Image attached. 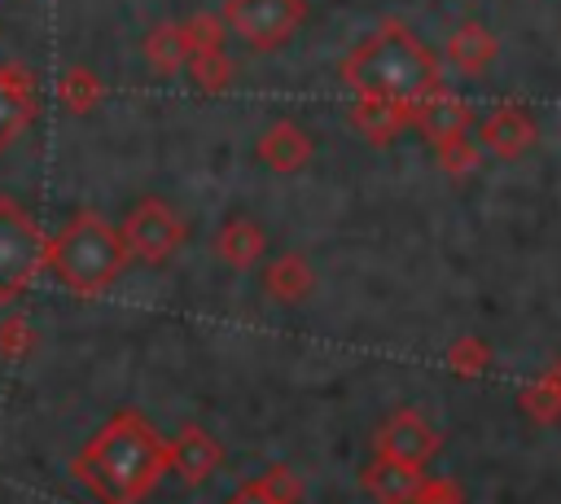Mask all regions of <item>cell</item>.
Here are the masks:
<instances>
[{
	"instance_id": "1",
	"label": "cell",
	"mask_w": 561,
	"mask_h": 504,
	"mask_svg": "<svg viewBox=\"0 0 561 504\" xmlns=\"http://www.w3.org/2000/svg\"><path fill=\"white\" fill-rule=\"evenodd\" d=\"M167 469L171 443L158 438V429L131 408L114 412L70 460L75 482H83L101 504H140Z\"/></svg>"
},
{
	"instance_id": "2",
	"label": "cell",
	"mask_w": 561,
	"mask_h": 504,
	"mask_svg": "<svg viewBox=\"0 0 561 504\" xmlns=\"http://www.w3.org/2000/svg\"><path fill=\"white\" fill-rule=\"evenodd\" d=\"M342 83L355 96L416 105L443 88V61L399 18H386L359 48L342 57Z\"/></svg>"
},
{
	"instance_id": "3",
	"label": "cell",
	"mask_w": 561,
	"mask_h": 504,
	"mask_svg": "<svg viewBox=\"0 0 561 504\" xmlns=\"http://www.w3.org/2000/svg\"><path fill=\"white\" fill-rule=\"evenodd\" d=\"M127 241H123V232L110 224V219H101L96 210H79V215H70L61 228H57V237L48 241V272L57 276V285H66L70 294H79V298H96V294H105L118 276H123V267H127Z\"/></svg>"
},
{
	"instance_id": "4",
	"label": "cell",
	"mask_w": 561,
	"mask_h": 504,
	"mask_svg": "<svg viewBox=\"0 0 561 504\" xmlns=\"http://www.w3.org/2000/svg\"><path fill=\"white\" fill-rule=\"evenodd\" d=\"M44 263H48V237L26 215V206L0 193V302L31 289Z\"/></svg>"
},
{
	"instance_id": "5",
	"label": "cell",
	"mask_w": 561,
	"mask_h": 504,
	"mask_svg": "<svg viewBox=\"0 0 561 504\" xmlns=\"http://www.w3.org/2000/svg\"><path fill=\"white\" fill-rule=\"evenodd\" d=\"M228 35L250 53H276L294 39V31L307 18V0H228L224 4Z\"/></svg>"
},
{
	"instance_id": "6",
	"label": "cell",
	"mask_w": 561,
	"mask_h": 504,
	"mask_svg": "<svg viewBox=\"0 0 561 504\" xmlns=\"http://www.w3.org/2000/svg\"><path fill=\"white\" fill-rule=\"evenodd\" d=\"M123 241H127V254L131 259H140V263H167L180 245H184V237H188V228H184V219L175 215V206L171 202H162V197H140L131 210H127V219H123Z\"/></svg>"
},
{
	"instance_id": "7",
	"label": "cell",
	"mask_w": 561,
	"mask_h": 504,
	"mask_svg": "<svg viewBox=\"0 0 561 504\" xmlns=\"http://www.w3.org/2000/svg\"><path fill=\"white\" fill-rule=\"evenodd\" d=\"M443 447V434L425 421V412L416 408H394L381 425H377V456H390L399 465L425 469Z\"/></svg>"
},
{
	"instance_id": "8",
	"label": "cell",
	"mask_w": 561,
	"mask_h": 504,
	"mask_svg": "<svg viewBox=\"0 0 561 504\" xmlns=\"http://www.w3.org/2000/svg\"><path fill=\"white\" fill-rule=\"evenodd\" d=\"M473 140H478L482 153L513 162V158H522V153L535 149V140H539V123H535V114H530L526 105H495L486 118H478Z\"/></svg>"
},
{
	"instance_id": "9",
	"label": "cell",
	"mask_w": 561,
	"mask_h": 504,
	"mask_svg": "<svg viewBox=\"0 0 561 504\" xmlns=\"http://www.w3.org/2000/svg\"><path fill=\"white\" fill-rule=\"evenodd\" d=\"M39 110V92H35V75L22 61H0V149H9Z\"/></svg>"
},
{
	"instance_id": "10",
	"label": "cell",
	"mask_w": 561,
	"mask_h": 504,
	"mask_svg": "<svg viewBox=\"0 0 561 504\" xmlns=\"http://www.w3.org/2000/svg\"><path fill=\"white\" fill-rule=\"evenodd\" d=\"M469 127H473L469 101H460V96H451L443 88L412 105V131H421V140H430V145H443L451 136H465Z\"/></svg>"
},
{
	"instance_id": "11",
	"label": "cell",
	"mask_w": 561,
	"mask_h": 504,
	"mask_svg": "<svg viewBox=\"0 0 561 504\" xmlns=\"http://www.w3.org/2000/svg\"><path fill=\"white\" fill-rule=\"evenodd\" d=\"M224 465V447L215 434H206L202 425H184L175 438H171V469L184 486H202L215 469Z\"/></svg>"
},
{
	"instance_id": "12",
	"label": "cell",
	"mask_w": 561,
	"mask_h": 504,
	"mask_svg": "<svg viewBox=\"0 0 561 504\" xmlns=\"http://www.w3.org/2000/svg\"><path fill=\"white\" fill-rule=\"evenodd\" d=\"M311 136L294 123V118H276L272 127H263V136H259V145H254V158L267 167V171H280V175H289V171H302L307 162H311Z\"/></svg>"
},
{
	"instance_id": "13",
	"label": "cell",
	"mask_w": 561,
	"mask_h": 504,
	"mask_svg": "<svg viewBox=\"0 0 561 504\" xmlns=\"http://www.w3.org/2000/svg\"><path fill=\"white\" fill-rule=\"evenodd\" d=\"M215 254L232 267V272H250L263 263L267 254V232L250 219V215H232L219 232H215Z\"/></svg>"
},
{
	"instance_id": "14",
	"label": "cell",
	"mask_w": 561,
	"mask_h": 504,
	"mask_svg": "<svg viewBox=\"0 0 561 504\" xmlns=\"http://www.w3.org/2000/svg\"><path fill=\"white\" fill-rule=\"evenodd\" d=\"M421 478H425V473L412 469V465H399V460H390V456H373V460L364 465V473H359V486H364L377 504H412Z\"/></svg>"
},
{
	"instance_id": "15",
	"label": "cell",
	"mask_w": 561,
	"mask_h": 504,
	"mask_svg": "<svg viewBox=\"0 0 561 504\" xmlns=\"http://www.w3.org/2000/svg\"><path fill=\"white\" fill-rule=\"evenodd\" d=\"M447 66H456L460 75H482L491 70V61L500 57V39L482 26V22H460L451 35H447V48H443Z\"/></svg>"
},
{
	"instance_id": "16",
	"label": "cell",
	"mask_w": 561,
	"mask_h": 504,
	"mask_svg": "<svg viewBox=\"0 0 561 504\" xmlns=\"http://www.w3.org/2000/svg\"><path fill=\"white\" fill-rule=\"evenodd\" d=\"M351 123L368 145H390L394 136H403L412 127V105H394V101H377V96H359L351 105Z\"/></svg>"
},
{
	"instance_id": "17",
	"label": "cell",
	"mask_w": 561,
	"mask_h": 504,
	"mask_svg": "<svg viewBox=\"0 0 561 504\" xmlns=\"http://www.w3.org/2000/svg\"><path fill=\"white\" fill-rule=\"evenodd\" d=\"M263 289H267V298H276V302H302L311 289H316V272H311V263L302 259V254H276L267 267H263Z\"/></svg>"
},
{
	"instance_id": "18",
	"label": "cell",
	"mask_w": 561,
	"mask_h": 504,
	"mask_svg": "<svg viewBox=\"0 0 561 504\" xmlns=\"http://www.w3.org/2000/svg\"><path fill=\"white\" fill-rule=\"evenodd\" d=\"M188 39L180 31V22H158L149 35H145V61L158 70V75H175V70H188Z\"/></svg>"
},
{
	"instance_id": "19",
	"label": "cell",
	"mask_w": 561,
	"mask_h": 504,
	"mask_svg": "<svg viewBox=\"0 0 561 504\" xmlns=\"http://www.w3.org/2000/svg\"><path fill=\"white\" fill-rule=\"evenodd\" d=\"M101 96H105V88H101V79H96L92 66H66L61 70L57 101L66 105V114H88V110H96Z\"/></svg>"
},
{
	"instance_id": "20",
	"label": "cell",
	"mask_w": 561,
	"mask_h": 504,
	"mask_svg": "<svg viewBox=\"0 0 561 504\" xmlns=\"http://www.w3.org/2000/svg\"><path fill=\"white\" fill-rule=\"evenodd\" d=\"M517 408H522L530 421L552 425V421L561 416V386H557V377H552V373H543V377L526 381V386L517 390Z\"/></svg>"
},
{
	"instance_id": "21",
	"label": "cell",
	"mask_w": 561,
	"mask_h": 504,
	"mask_svg": "<svg viewBox=\"0 0 561 504\" xmlns=\"http://www.w3.org/2000/svg\"><path fill=\"white\" fill-rule=\"evenodd\" d=\"M447 368H451L456 377H465V381H478V377L491 373V346H486L478 333H465V337H456V342L447 346Z\"/></svg>"
},
{
	"instance_id": "22",
	"label": "cell",
	"mask_w": 561,
	"mask_h": 504,
	"mask_svg": "<svg viewBox=\"0 0 561 504\" xmlns=\"http://www.w3.org/2000/svg\"><path fill=\"white\" fill-rule=\"evenodd\" d=\"M188 75H193V83L202 92H224L232 83L237 66H232V57L224 48H206V53H193L188 57Z\"/></svg>"
},
{
	"instance_id": "23",
	"label": "cell",
	"mask_w": 561,
	"mask_h": 504,
	"mask_svg": "<svg viewBox=\"0 0 561 504\" xmlns=\"http://www.w3.org/2000/svg\"><path fill=\"white\" fill-rule=\"evenodd\" d=\"M434 153H438V167L451 175V180H469L478 167H482V149H478V140L465 131V136H451V140H443V145H434Z\"/></svg>"
},
{
	"instance_id": "24",
	"label": "cell",
	"mask_w": 561,
	"mask_h": 504,
	"mask_svg": "<svg viewBox=\"0 0 561 504\" xmlns=\"http://www.w3.org/2000/svg\"><path fill=\"white\" fill-rule=\"evenodd\" d=\"M180 31H184V39H188V53L224 48V35H228L224 18H215V13H193V18L180 22Z\"/></svg>"
},
{
	"instance_id": "25",
	"label": "cell",
	"mask_w": 561,
	"mask_h": 504,
	"mask_svg": "<svg viewBox=\"0 0 561 504\" xmlns=\"http://www.w3.org/2000/svg\"><path fill=\"white\" fill-rule=\"evenodd\" d=\"M31 346H35V329L26 324V316H18V311L4 316L0 320V355L4 359H22Z\"/></svg>"
},
{
	"instance_id": "26",
	"label": "cell",
	"mask_w": 561,
	"mask_h": 504,
	"mask_svg": "<svg viewBox=\"0 0 561 504\" xmlns=\"http://www.w3.org/2000/svg\"><path fill=\"white\" fill-rule=\"evenodd\" d=\"M412 504H465V486L456 478H421Z\"/></svg>"
},
{
	"instance_id": "27",
	"label": "cell",
	"mask_w": 561,
	"mask_h": 504,
	"mask_svg": "<svg viewBox=\"0 0 561 504\" xmlns=\"http://www.w3.org/2000/svg\"><path fill=\"white\" fill-rule=\"evenodd\" d=\"M263 482H267V491H272L280 504H298V500H302V478H298L289 465H267V469H263Z\"/></svg>"
},
{
	"instance_id": "28",
	"label": "cell",
	"mask_w": 561,
	"mask_h": 504,
	"mask_svg": "<svg viewBox=\"0 0 561 504\" xmlns=\"http://www.w3.org/2000/svg\"><path fill=\"white\" fill-rule=\"evenodd\" d=\"M228 504H280V500L267 491L263 478H250V482H241V486L228 495Z\"/></svg>"
},
{
	"instance_id": "29",
	"label": "cell",
	"mask_w": 561,
	"mask_h": 504,
	"mask_svg": "<svg viewBox=\"0 0 561 504\" xmlns=\"http://www.w3.org/2000/svg\"><path fill=\"white\" fill-rule=\"evenodd\" d=\"M552 377H557V386H561V359H557V368H552Z\"/></svg>"
}]
</instances>
